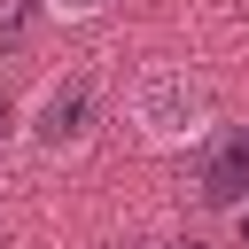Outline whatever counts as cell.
<instances>
[{"mask_svg":"<svg viewBox=\"0 0 249 249\" xmlns=\"http://www.w3.org/2000/svg\"><path fill=\"white\" fill-rule=\"evenodd\" d=\"M202 202H218V210L249 202V124L241 132H218V148L202 156Z\"/></svg>","mask_w":249,"mask_h":249,"instance_id":"6da1fadb","label":"cell"},{"mask_svg":"<svg viewBox=\"0 0 249 249\" xmlns=\"http://www.w3.org/2000/svg\"><path fill=\"white\" fill-rule=\"evenodd\" d=\"M171 249H202V241H171Z\"/></svg>","mask_w":249,"mask_h":249,"instance_id":"52a82bcc","label":"cell"},{"mask_svg":"<svg viewBox=\"0 0 249 249\" xmlns=\"http://www.w3.org/2000/svg\"><path fill=\"white\" fill-rule=\"evenodd\" d=\"M23 23H31V0H8L0 8V39H23Z\"/></svg>","mask_w":249,"mask_h":249,"instance_id":"3957f363","label":"cell"},{"mask_svg":"<svg viewBox=\"0 0 249 249\" xmlns=\"http://www.w3.org/2000/svg\"><path fill=\"white\" fill-rule=\"evenodd\" d=\"M0 124H8V93H0Z\"/></svg>","mask_w":249,"mask_h":249,"instance_id":"8992f818","label":"cell"},{"mask_svg":"<svg viewBox=\"0 0 249 249\" xmlns=\"http://www.w3.org/2000/svg\"><path fill=\"white\" fill-rule=\"evenodd\" d=\"M241 249H249V210H241Z\"/></svg>","mask_w":249,"mask_h":249,"instance_id":"277c9868","label":"cell"},{"mask_svg":"<svg viewBox=\"0 0 249 249\" xmlns=\"http://www.w3.org/2000/svg\"><path fill=\"white\" fill-rule=\"evenodd\" d=\"M62 8H101V0H62Z\"/></svg>","mask_w":249,"mask_h":249,"instance_id":"5b68a950","label":"cell"},{"mask_svg":"<svg viewBox=\"0 0 249 249\" xmlns=\"http://www.w3.org/2000/svg\"><path fill=\"white\" fill-rule=\"evenodd\" d=\"M86 124H93V78H62V86L39 101V140H47V148H70Z\"/></svg>","mask_w":249,"mask_h":249,"instance_id":"7a4b0ae2","label":"cell"}]
</instances>
